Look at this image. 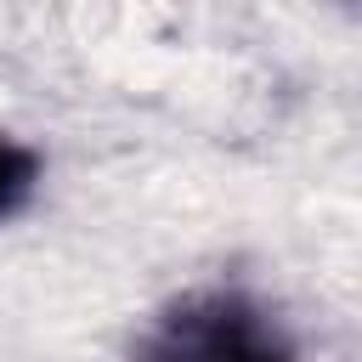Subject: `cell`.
Returning a JSON list of instances; mask_svg holds the SVG:
<instances>
[{"mask_svg": "<svg viewBox=\"0 0 362 362\" xmlns=\"http://www.w3.org/2000/svg\"><path fill=\"white\" fill-rule=\"evenodd\" d=\"M130 362H294L255 300L198 294L164 317V328Z\"/></svg>", "mask_w": 362, "mask_h": 362, "instance_id": "obj_1", "label": "cell"}, {"mask_svg": "<svg viewBox=\"0 0 362 362\" xmlns=\"http://www.w3.org/2000/svg\"><path fill=\"white\" fill-rule=\"evenodd\" d=\"M34 181H40V153L23 147V141H11V136H0V221L28 204Z\"/></svg>", "mask_w": 362, "mask_h": 362, "instance_id": "obj_2", "label": "cell"}]
</instances>
